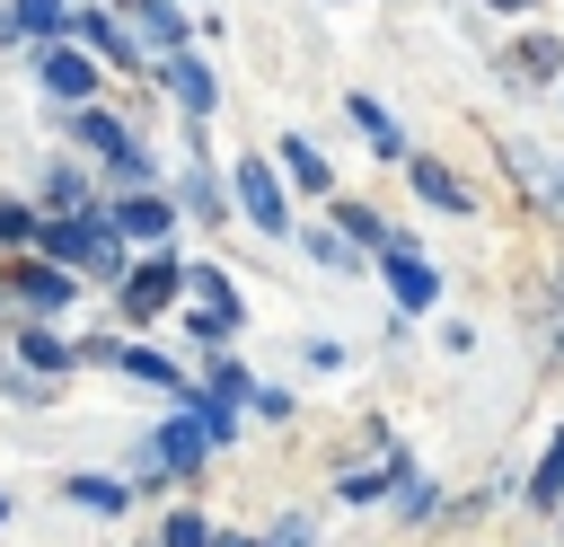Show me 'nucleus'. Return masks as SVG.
Here are the masks:
<instances>
[{"label": "nucleus", "instance_id": "obj_1", "mask_svg": "<svg viewBox=\"0 0 564 547\" xmlns=\"http://www.w3.org/2000/svg\"><path fill=\"white\" fill-rule=\"evenodd\" d=\"M238 203H247V221H256V229H291L282 185H273V168H264V159H238Z\"/></svg>", "mask_w": 564, "mask_h": 547}, {"label": "nucleus", "instance_id": "obj_2", "mask_svg": "<svg viewBox=\"0 0 564 547\" xmlns=\"http://www.w3.org/2000/svg\"><path fill=\"white\" fill-rule=\"evenodd\" d=\"M379 256H388V282H397V300H405V309H423V300L441 291V282H432V265H423V256H405V238H388Z\"/></svg>", "mask_w": 564, "mask_h": 547}, {"label": "nucleus", "instance_id": "obj_3", "mask_svg": "<svg viewBox=\"0 0 564 547\" xmlns=\"http://www.w3.org/2000/svg\"><path fill=\"white\" fill-rule=\"evenodd\" d=\"M44 88H53V97H88V88H97V62H88V53H70V44H62V53H44Z\"/></svg>", "mask_w": 564, "mask_h": 547}, {"label": "nucleus", "instance_id": "obj_4", "mask_svg": "<svg viewBox=\"0 0 564 547\" xmlns=\"http://www.w3.org/2000/svg\"><path fill=\"white\" fill-rule=\"evenodd\" d=\"M176 291H185V274H176V265H141V274L123 282V300H132V309H167Z\"/></svg>", "mask_w": 564, "mask_h": 547}, {"label": "nucleus", "instance_id": "obj_5", "mask_svg": "<svg viewBox=\"0 0 564 547\" xmlns=\"http://www.w3.org/2000/svg\"><path fill=\"white\" fill-rule=\"evenodd\" d=\"M352 124L370 132V150H379V159H397V150H405V132H397V115H388L379 97H352Z\"/></svg>", "mask_w": 564, "mask_h": 547}, {"label": "nucleus", "instance_id": "obj_6", "mask_svg": "<svg viewBox=\"0 0 564 547\" xmlns=\"http://www.w3.org/2000/svg\"><path fill=\"white\" fill-rule=\"evenodd\" d=\"M167 88H176V97H185L194 115L212 106V71H203V62H185V53H167Z\"/></svg>", "mask_w": 564, "mask_h": 547}, {"label": "nucleus", "instance_id": "obj_7", "mask_svg": "<svg viewBox=\"0 0 564 547\" xmlns=\"http://www.w3.org/2000/svg\"><path fill=\"white\" fill-rule=\"evenodd\" d=\"M414 185H423V203H441V212H467V185H458L441 159H423V168H414Z\"/></svg>", "mask_w": 564, "mask_h": 547}, {"label": "nucleus", "instance_id": "obj_8", "mask_svg": "<svg viewBox=\"0 0 564 547\" xmlns=\"http://www.w3.org/2000/svg\"><path fill=\"white\" fill-rule=\"evenodd\" d=\"M18 291H26L35 309H62V300H70V274H62V265H26V274H18Z\"/></svg>", "mask_w": 564, "mask_h": 547}, {"label": "nucleus", "instance_id": "obj_9", "mask_svg": "<svg viewBox=\"0 0 564 547\" xmlns=\"http://www.w3.org/2000/svg\"><path fill=\"white\" fill-rule=\"evenodd\" d=\"M167 221H176V212H167L159 194H132V203H123V229H132V238H159Z\"/></svg>", "mask_w": 564, "mask_h": 547}, {"label": "nucleus", "instance_id": "obj_10", "mask_svg": "<svg viewBox=\"0 0 564 547\" xmlns=\"http://www.w3.org/2000/svg\"><path fill=\"white\" fill-rule=\"evenodd\" d=\"M529 503H538V512H546V503H564V441L538 459V476H529Z\"/></svg>", "mask_w": 564, "mask_h": 547}, {"label": "nucleus", "instance_id": "obj_11", "mask_svg": "<svg viewBox=\"0 0 564 547\" xmlns=\"http://www.w3.org/2000/svg\"><path fill=\"white\" fill-rule=\"evenodd\" d=\"M79 35H88L97 53H115V62H132V44H123V26H115L106 9H88V18H79Z\"/></svg>", "mask_w": 564, "mask_h": 547}, {"label": "nucleus", "instance_id": "obj_12", "mask_svg": "<svg viewBox=\"0 0 564 547\" xmlns=\"http://www.w3.org/2000/svg\"><path fill=\"white\" fill-rule=\"evenodd\" d=\"M159 459H167V468H194V459H203V432H194V423H167V432H159Z\"/></svg>", "mask_w": 564, "mask_h": 547}, {"label": "nucleus", "instance_id": "obj_13", "mask_svg": "<svg viewBox=\"0 0 564 547\" xmlns=\"http://www.w3.org/2000/svg\"><path fill=\"white\" fill-rule=\"evenodd\" d=\"M70 503H88V512H123V485H115V476H70Z\"/></svg>", "mask_w": 564, "mask_h": 547}, {"label": "nucleus", "instance_id": "obj_14", "mask_svg": "<svg viewBox=\"0 0 564 547\" xmlns=\"http://www.w3.org/2000/svg\"><path fill=\"white\" fill-rule=\"evenodd\" d=\"M282 168H291L300 185H317V194H326V159H317L308 141H282Z\"/></svg>", "mask_w": 564, "mask_h": 547}, {"label": "nucleus", "instance_id": "obj_15", "mask_svg": "<svg viewBox=\"0 0 564 547\" xmlns=\"http://www.w3.org/2000/svg\"><path fill=\"white\" fill-rule=\"evenodd\" d=\"M132 18H141V35H150V44H176V18H167L159 0H132Z\"/></svg>", "mask_w": 564, "mask_h": 547}, {"label": "nucleus", "instance_id": "obj_16", "mask_svg": "<svg viewBox=\"0 0 564 547\" xmlns=\"http://www.w3.org/2000/svg\"><path fill=\"white\" fill-rule=\"evenodd\" d=\"M18 26H26V35H53V26H62V0H18Z\"/></svg>", "mask_w": 564, "mask_h": 547}, {"label": "nucleus", "instance_id": "obj_17", "mask_svg": "<svg viewBox=\"0 0 564 547\" xmlns=\"http://www.w3.org/2000/svg\"><path fill=\"white\" fill-rule=\"evenodd\" d=\"M18 353H26V362H35V371H62V362H70V353H62V344H53V335H35V326H26V344H18Z\"/></svg>", "mask_w": 564, "mask_h": 547}, {"label": "nucleus", "instance_id": "obj_18", "mask_svg": "<svg viewBox=\"0 0 564 547\" xmlns=\"http://www.w3.org/2000/svg\"><path fill=\"white\" fill-rule=\"evenodd\" d=\"M167 547H203V521H167Z\"/></svg>", "mask_w": 564, "mask_h": 547}, {"label": "nucleus", "instance_id": "obj_19", "mask_svg": "<svg viewBox=\"0 0 564 547\" xmlns=\"http://www.w3.org/2000/svg\"><path fill=\"white\" fill-rule=\"evenodd\" d=\"M502 9H520V0H502Z\"/></svg>", "mask_w": 564, "mask_h": 547}, {"label": "nucleus", "instance_id": "obj_20", "mask_svg": "<svg viewBox=\"0 0 564 547\" xmlns=\"http://www.w3.org/2000/svg\"><path fill=\"white\" fill-rule=\"evenodd\" d=\"M0 512H9V503H0Z\"/></svg>", "mask_w": 564, "mask_h": 547}]
</instances>
